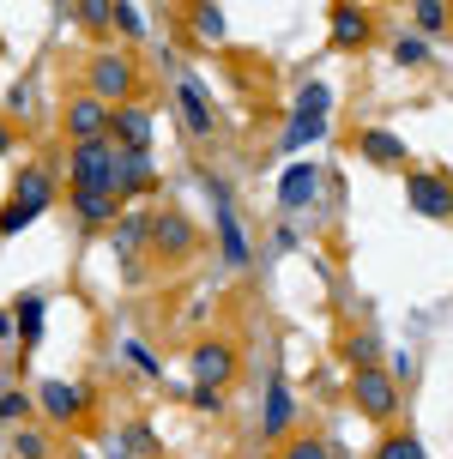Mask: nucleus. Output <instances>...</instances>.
<instances>
[{
  "label": "nucleus",
  "instance_id": "21",
  "mask_svg": "<svg viewBox=\"0 0 453 459\" xmlns=\"http://www.w3.org/2000/svg\"><path fill=\"white\" fill-rule=\"evenodd\" d=\"M19 333H24V344L43 339V297H19Z\"/></svg>",
  "mask_w": 453,
  "mask_h": 459
},
{
  "label": "nucleus",
  "instance_id": "20",
  "mask_svg": "<svg viewBox=\"0 0 453 459\" xmlns=\"http://www.w3.org/2000/svg\"><path fill=\"white\" fill-rule=\"evenodd\" d=\"M145 236H152V218H139V212H127V218H121V230H115V254H121V260H134Z\"/></svg>",
  "mask_w": 453,
  "mask_h": 459
},
{
  "label": "nucleus",
  "instance_id": "18",
  "mask_svg": "<svg viewBox=\"0 0 453 459\" xmlns=\"http://www.w3.org/2000/svg\"><path fill=\"white\" fill-rule=\"evenodd\" d=\"M48 200H55V182H48L43 169H19V187H13V206H24V212H43Z\"/></svg>",
  "mask_w": 453,
  "mask_h": 459
},
{
  "label": "nucleus",
  "instance_id": "2",
  "mask_svg": "<svg viewBox=\"0 0 453 459\" xmlns=\"http://www.w3.org/2000/svg\"><path fill=\"white\" fill-rule=\"evenodd\" d=\"M134 85H139V73H134L127 55H115V48H109V55L91 61V97H103L109 109H121V103L134 97Z\"/></svg>",
  "mask_w": 453,
  "mask_h": 459
},
{
  "label": "nucleus",
  "instance_id": "8",
  "mask_svg": "<svg viewBox=\"0 0 453 459\" xmlns=\"http://www.w3.org/2000/svg\"><path fill=\"white\" fill-rule=\"evenodd\" d=\"M405 200H411V212H423V218H448L453 212V182H441V176H411Z\"/></svg>",
  "mask_w": 453,
  "mask_h": 459
},
{
  "label": "nucleus",
  "instance_id": "6",
  "mask_svg": "<svg viewBox=\"0 0 453 459\" xmlns=\"http://www.w3.org/2000/svg\"><path fill=\"white\" fill-rule=\"evenodd\" d=\"M109 121H115V109L103 103V97H79V103H67V134H73V145L103 139V134H109Z\"/></svg>",
  "mask_w": 453,
  "mask_h": 459
},
{
  "label": "nucleus",
  "instance_id": "35",
  "mask_svg": "<svg viewBox=\"0 0 453 459\" xmlns=\"http://www.w3.org/2000/svg\"><path fill=\"white\" fill-rule=\"evenodd\" d=\"M6 152H13V134H6V127H0V158H6Z\"/></svg>",
  "mask_w": 453,
  "mask_h": 459
},
{
  "label": "nucleus",
  "instance_id": "23",
  "mask_svg": "<svg viewBox=\"0 0 453 459\" xmlns=\"http://www.w3.org/2000/svg\"><path fill=\"white\" fill-rule=\"evenodd\" d=\"M411 13H417V30H423V37H435V30H448V6H441V0H417Z\"/></svg>",
  "mask_w": 453,
  "mask_h": 459
},
{
  "label": "nucleus",
  "instance_id": "5",
  "mask_svg": "<svg viewBox=\"0 0 453 459\" xmlns=\"http://www.w3.org/2000/svg\"><path fill=\"white\" fill-rule=\"evenodd\" d=\"M152 248L170 254V260H187V254L200 248V230L187 224L181 212H158V218H152Z\"/></svg>",
  "mask_w": 453,
  "mask_h": 459
},
{
  "label": "nucleus",
  "instance_id": "4",
  "mask_svg": "<svg viewBox=\"0 0 453 459\" xmlns=\"http://www.w3.org/2000/svg\"><path fill=\"white\" fill-rule=\"evenodd\" d=\"M327 103H333V91H327V85H302L296 115H291V134H284V152H296V145H309V139L327 134Z\"/></svg>",
  "mask_w": 453,
  "mask_h": 459
},
{
  "label": "nucleus",
  "instance_id": "7",
  "mask_svg": "<svg viewBox=\"0 0 453 459\" xmlns=\"http://www.w3.org/2000/svg\"><path fill=\"white\" fill-rule=\"evenodd\" d=\"M212 218H218V248H224V260L242 266L248 260V236H242V224H236V212L224 200V182H212Z\"/></svg>",
  "mask_w": 453,
  "mask_h": 459
},
{
  "label": "nucleus",
  "instance_id": "17",
  "mask_svg": "<svg viewBox=\"0 0 453 459\" xmlns=\"http://www.w3.org/2000/svg\"><path fill=\"white\" fill-rule=\"evenodd\" d=\"M73 212H79L85 224H115V218H121V200H115V194H97V187H73Z\"/></svg>",
  "mask_w": 453,
  "mask_h": 459
},
{
  "label": "nucleus",
  "instance_id": "12",
  "mask_svg": "<svg viewBox=\"0 0 453 459\" xmlns=\"http://www.w3.org/2000/svg\"><path fill=\"white\" fill-rule=\"evenodd\" d=\"M357 152H362L369 163H381V169H399V163L411 158V152H405V139H399V134H387V127H369V134H357Z\"/></svg>",
  "mask_w": 453,
  "mask_h": 459
},
{
  "label": "nucleus",
  "instance_id": "27",
  "mask_svg": "<svg viewBox=\"0 0 453 459\" xmlns=\"http://www.w3.org/2000/svg\"><path fill=\"white\" fill-rule=\"evenodd\" d=\"M284 459H333V447H327V441H291V447H284Z\"/></svg>",
  "mask_w": 453,
  "mask_h": 459
},
{
  "label": "nucleus",
  "instance_id": "15",
  "mask_svg": "<svg viewBox=\"0 0 453 459\" xmlns=\"http://www.w3.org/2000/svg\"><path fill=\"white\" fill-rule=\"evenodd\" d=\"M291 417H296L291 387H284V381H272V387H266V411H260V436H266V441H278L284 429H291Z\"/></svg>",
  "mask_w": 453,
  "mask_h": 459
},
{
  "label": "nucleus",
  "instance_id": "31",
  "mask_svg": "<svg viewBox=\"0 0 453 459\" xmlns=\"http://www.w3.org/2000/svg\"><path fill=\"white\" fill-rule=\"evenodd\" d=\"M43 454H48V441L24 429V436H19V459H43Z\"/></svg>",
  "mask_w": 453,
  "mask_h": 459
},
{
  "label": "nucleus",
  "instance_id": "26",
  "mask_svg": "<svg viewBox=\"0 0 453 459\" xmlns=\"http://www.w3.org/2000/svg\"><path fill=\"white\" fill-rule=\"evenodd\" d=\"M393 61H405V67H423V61H430V48H423V37H399V48H393Z\"/></svg>",
  "mask_w": 453,
  "mask_h": 459
},
{
  "label": "nucleus",
  "instance_id": "24",
  "mask_svg": "<svg viewBox=\"0 0 453 459\" xmlns=\"http://www.w3.org/2000/svg\"><path fill=\"white\" fill-rule=\"evenodd\" d=\"M194 30H200L205 43H224V13L218 6H194Z\"/></svg>",
  "mask_w": 453,
  "mask_h": 459
},
{
  "label": "nucleus",
  "instance_id": "29",
  "mask_svg": "<svg viewBox=\"0 0 453 459\" xmlns=\"http://www.w3.org/2000/svg\"><path fill=\"white\" fill-rule=\"evenodd\" d=\"M115 24H121L127 37H139V30H145V13H139V6H115Z\"/></svg>",
  "mask_w": 453,
  "mask_h": 459
},
{
  "label": "nucleus",
  "instance_id": "34",
  "mask_svg": "<svg viewBox=\"0 0 453 459\" xmlns=\"http://www.w3.org/2000/svg\"><path fill=\"white\" fill-rule=\"evenodd\" d=\"M6 333H13V315H6V308H0V339H6Z\"/></svg>",
  "mask_w": 453,
  "mask_h": 459
},
{
  "label": "nucleus",
  "instance_id": "10",
  "mask_svg": "<svg viewBox=\"0 0 453 459\" xmlns=\"http://www.w3.org/2000/svg\"><path fill=\"white\" fill-rule=\"evenodd\" d=\"M37 405H43L55 423H73V417H85V387H73V381H43V387H37Z\"/></svg>",
  "mask_w": 453,
  "mask_h": 459
},
{
  "label": "nucleus",
  "instance_id": "19",
  "mask_svg": "<svg viewBox=\"0 0 453 459\" xmlns=\"http://www.w3.org/2000/svg\"><path fill=\"white\" fill-rule=\"evenodd\" d=\"M333 43L339 48H362L369 43V19H362L357 6H333Z\"/></svg>",
  "mask_w": 453,
  "mask_h": 459
},
{
  "label": "nucleus",
  "instance_id": "32",
  "mask_svg": "<svg viewBox=\"0 0 453 459\" xmlns=\"http://www.w3.org/2000/svg\"><path fill=\"white\" fill-rule=\"evenodd\" d=\"M127 357H134V363L145 368V375H163V363H158V357H152V351H145V344H127Z\"/></svg>",
  "mask_w": 453,
  "mask_h": 459
},
{
  "label": "nucleus",
  "instance_id": "22",
  "mask_svg": "<svg viewBox=\"0 0 453 459\" xmlns=\"http://www.w3.org/2000/svg\"><path fill=\"white\" fill-rule=\"evenodd\" d=\"M375 459H430V454H423L417 436H387L381 447H375Z\"/></svg>",
  "mask_w": 453,
  "mask_h": 459
},
{
  "label": "nucleus",
  "instance_id": "16",
  "mask_svg": "<svg viewBox=\"0 0 453 459\" xmlns=\"http://www.w3.org/2000/svg\"><path fill=\"white\" fill-rule=\"evenodd\" d=\"M109 127H115V139H121L127 152H145V145H152V115L139 109V103H121Z\"/></svg>",
  "mask_w": 453,
  "mask_h": 459
},
{
  "label": "nucleus",
  "instance_id": "30",
  "mask_svg": "<svg viewBox=\"0 0 453 459\" xmlns=\"http://www.w3.org/2000/svg\"><path fill=\"white\" fill-rule=\"evenodd\" d=\"M351 368H375V339H351Z\"/></svg>",
  "mask_w": 453,
  "mask_h": 459
},
{
  "label": "nucleus",
  "instance_id": "13",
  "mask_svg": "<svg viewBox=\"0 0 453 459\" xmlns=\"http://www.w3.org/2000/svg\"><path fill=\"white\" fill-rule=\"evenodd\" d=\"M152 187V152H121L115 163V200H134Z\"/></svg>",
  "mask_w": 453,
  "mask_h": 459
},
{
  "label": "nucleus",
  "instance_id": "14",
  "mask_svg": "<svg viewBox=\"0 0 453 459\" xmlns=\"http://www.w3.org/2000/svg\"><path fill=\"white\" fill-rule=\"evenodd\" d=\"M181 127H187V134H194V139H205V134H212V103H205V85H200V79H181Z\"/></svg>",
  "mask_w": 453,
  "mask_h": 459
},
{
  "label": "nucleus",
  "instance_id": "11",
  "mask_svg": "<svg viewBox=\"0 0 453 459\" xmlns=\"http://www.w3.org/2000/svg\"><path fill=\"white\" fill-rule=\"evenodd\" d=\"M194 375H200L205 387H224L230 375H236V351H230V344H218V339H205L200 351H194Z\"/></svg>",
  "mask_w": 453,
  "mask_h": 459
},
{
  "label": "nucleus",
  "instance_id": "25",
  "mask_svg": "<svg viewBox=\"0 0 453 459\" xmlns=\"http://www.w3.org/2000/svg\"><path fill=\"white\" fill-rule=\"evenodd\" d=\"M73 13H79V19H85L91 30H103V24H115V6H109V0H79Z\"/></svg>",
  "mask_w": 453,
  "mask_h": 459
},
{
  "label": "nucleus",
  "instance_id": "33",
  "mask_svg": "<svg viewBox=\"0 0 453 459\" xmlns=\"http://www.w3.org/2000/svg\"><path fill=\"white\" fill-rule=\"evenodd\" d=\"M187 399H194L200 411H218V405H224V399H218V387H205V381H200V387H194V393H187Z\"/></svg>",
  "mask_w": 453,
  "mask_h": 459
},
{
  "label": "nucleus",
  "instance_id": "9",
  "mask_svg": "<svg viewBox=\"0 0 453 459\" xmlns=\"http://www.w3.org/2000/svg\"><path fill=\"white\" fill-rule=\"evenodd\" d=\"M315 194H320V169H315V163H291L284 182H278V206L302 212V206H315Z\"/></svg>",
  "mask_w": 453,
  "mask_h": 459
},
{
  "label": "nucleus",
  "instance_id": "3",
  "mask_svg": "<svg viewBox=\"0 0 453 459\" xmlns=\"http://www.w3.org/2000/svg\"><path fill=\"white\" fill-rule=\"evenodd\" d=\"M351 399H357V411H362V417L387 423V417L399 411V381H393V375H381V368H357V381H351Z\"/></svg>",
  "mask_w": 453,
  "mask_h": 459
},
{
  "label": "nucleus",
  "instance_id": "1",
  "mask_svg": "<svg viewBox=\"0 0 453 459\" xmlns=\"http://www.w3.org/2000/svg\"><path fill=\"white\" fill-rule=\"evenodd\" d=\"M115 152L109 139H91V145H73L67 152V169H73V187H97V194H115Z\"/></svg>",
  "mask_w": 453,
  "mask_h": 459
},
{
  "label": "nucleus",
  "instance_id": "28",
  "mask_svg": "<svg viewBox=\"0 0 453 459\" xmlns=\"http://www.w3.org/2000/svg\"><path fill=\"white\" fill-rule=\"evenodd\" d=\"M24 411H30V399H24V393H0V417H6V423H19Z\"/></svg>",
  "mask_w": 453,
  "mask_h": 459
}]
</instances>
